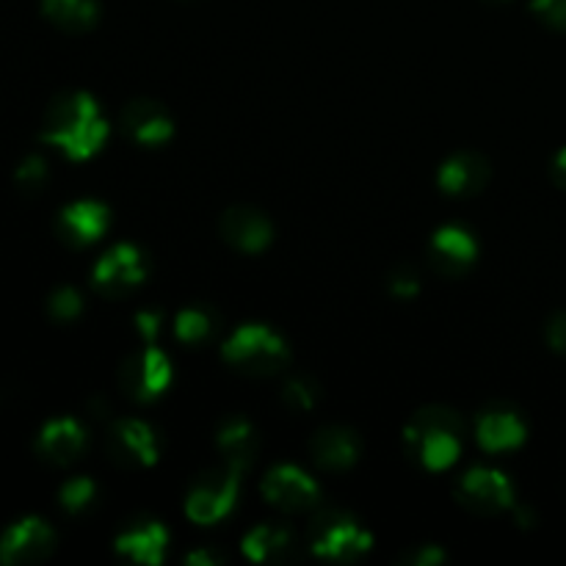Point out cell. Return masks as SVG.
Wrapping results in <instances>:
<instances>
[{
  "label": "cell",
  "mask_w": 566,
  "mask_h": 566,
  "mask_svg": "<svg viewBox=\"0 0 566 566\" xmlns=\"http://www.w3.org/2000/svg\"><path fill=\"white\" fill-rule=\"evenodd\" d=\"M105 133L108 127L99 116L97 103L83 92L64 94L44 114L42 138L53 147H61L75 160L97 153L105 142Z\"/></svg>",
  "instance_id": "6da1fadb"
},
{
  "label": "cell",
  "mask_w": 566,
  "mask_h": 566,
  "mask_svg": "<svg viewBox=\"0 0 566 566\" xmlns=\"http://www.w3.org/2000/svg\"><path fill=\"white\" fill-rule=\"evenodd\" d=\"M462 420L451 409H420L407 426V448L426 470H448L462 453Z\"/></svg>",
  "instance_id": "7a4b0ae2"
},
{
  "label": "cell",
  "mask_w": 566,
  "mask_h": 566,
  "mask_svg": "<svg viewBox=\"0 0 566 566\" xmlns=\"http://www.w3.org/2000/svg\"><path fill=\"white\" fill-rule=\"evenodd\" d=\"M224 359L243 374L271 376L287 363V346L269 326L249 324L224 343Z\"/></svg>",
  "instance_id": "3957f363"
},
{
  "label": "cell",
  "mask_w": 566,
  "mask_h": 566,
  "mask_svg": "<svg viewBox=\"0 0 566 566\" xmlns=\"http://www.w3.org/2000/svg\"><path fill=\"white\" fill-rule=\"evenodd\" d=\"M238 479H241V473L232 470L230 464L205 470L186 497L188 520H193V523L199 525L219 523V520L230 512L232 503H235Z\"/></svg>",
  "instance_id": "277c9868"
},
{
  "label": "cell",
  "mask_w": 566,
  "mask_h": 566,
  "mask_svg": "<svg viewBox=\"0 0 566 566\" xmlns=\"http://www.w3.org/2000/svg\"><path fill=\"white\" fill-rule=\"evenodd\" d=\"M313 551L335 562H352L370 551V534L343 514H321L313 523Z\"/></svg>",
  "instance_id": "5b68a950"
},
{
  "label": "cell",
  "mask_w": 566,
  "mask_h": 566,
  "mask_svg": "<svg viewBox=\"0 0 566 566\" xmlns=\"http://www.w3.org/2000/svg\"><path fill=\"white\" fill-rule=\"evenodd\" d=\"M171 381V365L160 348L147 346L144 352L133 354L122 363L119 385L122 390L130 392L136 401H149L160 396Z\"/></svg>",
  "instance_id": "8992f818"
},
{
  "label": "cell",
  "mask_w": 566,
  "mask_h": 566,
  "mask_svg": "<svg viewBox=\"0 0 566 566\" xmlns=\"http://www.w3.org/2000/svg\"><path fill=\"white\" fill-rule=\"evenodd\" d=\"M144 274H147V263H144L142 252L130 243H119L94 265V287L105 296H122L142 285Z\"/></svg>",
  "instance_id": "52a82bcc"
},
{
  "label": "cell",
  "mask_w": 566,
  "mask_h": 566,
  "mask_svg": "<svg viewBox=\"0 0 566 566\" xmlns=\"http://www.w3.org/2000/svg\"><path fill=\"white\" fill-rule=\"evenodd\" d=\"M263 495L271 506L282 509V512H307L321 501L318 484L293 464H282L265 475Z\"/></svg>",
  "instance_id": "ba28073f"
},
{
  "label": "cell",
  "mask_w": 566,
  "mask_h": 566,
  "mask_svg": "<svg viewBox=\"0 0 566 566\" xmlns=\"http://www.w3.org/2000/svg\"><path fill=\"white\" fill-rule=\"evenodd\" d=\"M459 497L479 514H501L514 503V486L503 473L490 468H473L459 484Z\"/></svg>",
  "instance_id": "9c48e42d"
},
{
  "label": "cell",
  "mask_w": 566,
  "mask_h": 566,
  "mask_svg": "<svg viewBox=\"0 0 566 566\" xmlns=\"http://www.w3.org/2000/svg\"><path fill=\"white\" fill-rule=\"evenodd\" d=\"M55 536L48 523L42 520H22V523L11 525L0 539V564L6 566H22L36 564L53 553Z\"/></svg>",
  "instance_id": "30bf717a"
},
{
  "label": "cell",
  "mask_w": 566,
  "mask_h": 566,
  "mask_svg": "<svg viewBox=\"0 0 566 566\" xmlns=\"http://www.w3.org/2000/svg\"><path fill=\"white\" fill-rule=\"evenodd\" d=\"M221 238L238 252H263L274 238L271 221L254 208H230L221 216Z\"/></svg>",
  "instance_id": "8fae6325"
},
{
  "label": "cell",
  "mask_w": 566,
  "mask_h": 566,
  "mask_svg": "<svg viewBox=\"0 0 566 566\" xmlns=\"http://www.w3.org/2000/svg\"><path fill=\"white\" fill-rule=\"evenodd\" d=\"M111 453L125 464H149L158 462V437L142 420H116L108 434Z\"/></svg>",
  "instance_id": "7c38bea8"
},
{
  "label": "cell",
  "mask_w": 566,
  "mask_h": 566,
  "mask_svg": "<svg viewBox=\"0 0 566 566\" xmlns=\"http://www.w3.org/2000/svg\"><path fill=\"white\" fill-rule=\"evenodd\" d=\"M486 180H490V166L475 153L453 155L440 169V188L451 197H473L484 191Z\"/></svg>",
  "instance_id": "4fadbf2b"
},
{
  "label": "cell",
  "mask_w": 566,
  "mask_h": 566,
  "mask_svg": "<svg viewBox=\"0 0 566 566\" xmlns=\"http://www.w3.org/2000/svg\"><path fill=\"white\" fill-rule=\"evenodd\" d=\"M108 230V210L99 202H75L59 216V235L70 247H86Z\"/></svg>",
  "instance_id": "5bb4252c"
},
{
  "label": "cell",
  "mask_w": 566,
  "mask_h": 566,
  "mask_svg": "<svg viewBox=\"0 0 566 566\" xmlns=\"http://www.w3.org/2000/svg\"><path fill=\"white\" fill-rule=\"evenodd\" d=\"M479 254L473 235L462 227H442L431 238V263L442 274H462Z\"/></svg>",
  "instance_id": "9a60e30c"
},
{
  "label": "cell",
  "mask_w": 566,
  "mask_h": 566,
  "mask_svg": "<svg viewBox=\"0 0 566 566\" xmlns=\"http://www.w3.org/2000/svg\"><path fill=\"white\" fill-rule=\"evenodd\" d=\"M83 446H86V434H83L81 423H75L72 418H59L50 420L48 426L39 434V453H42L44 462L50 464H70L81 457Z\"/></svg>",
  "instance_id": "2e32d148"
},
{
  "label": "cell",
  "mask_w": 566,
  "mask_h": 566,
  "mask_svg": "<svg viewBox=\"0 0 566 566\" xmlns=\"http://www.w3.org/2000/svg\"><path fill=\"white\" fill-rule=\"evenodd\" d=\"M122 125H125L127 136L142 144H164L169 142L171 130H175L169 114L153 99H136V103L127 105L122 111Z\"/></svg>",
  "instance_id": "e0dca14e"
},
{
  "label": "cell",
  "mask_w": 566,
  "mask_h": 566,
  "mask_svg": "<svg viewBox=\"0 0 566 566\" xmlns=\"http://www.w3.org/2000/svg\"><path fill=\"white\" fill-rule=\"evenodd\" d=\"M475 431H479L481 448H486L490 453L512 451V448L523 446L525 440L523 418L517 412H509V409H486V412H481Z\"/></svg>",
  "instance_id": "ac0fdd59"
},
{
  "label": "cell",
  "mask_w": 566,
  "mask_h": 566,
  "mask_svg": "<svg viewBox=\"0 0 566 566\" xmlns=\"http://www.w3.org/2000/svg\"><path fill=\"white\" fill-rule=\"evenodd\" d=\"M313 462L324 470H346L357 462L359 440L348 429H324L310 440Z\"/></svg>",
  "instance_id": "d6986e66"
},
{
  "label": "cell",
  "mask_w": 566,
  "mask_h": 566,
  "mask_svg": "<svg viewBox=\"0 0 566 566\" xmlns=\"http://www.w3.org/2000/svg\"><path fill=\"white\" fill-rule=\"evenodd\" d=\"M166 545H169V534L160 523L136 525L116 539V551L122 556L144 566H158L164 562Z\"/></svg>",
  "instance_id": "ffe728a7"
},
{
  "label": "cell",
  "mask_w": 566,
  "mask_h": 566,
  "mask_svg": "<svg viewBox=\"0 0 566 566\" xmlns=\"http://www.w3.org/2000/svg\"><path fill=\"white\" fill-rule=\"evenodd\" d=\"M216 446H219L224 464L243 473L254 462V453H258V434H254L247 420H227L219 429Z\"/></svg>",
  "instance_id": "44dd1931"
},
{
  "label": "cell",
  "mask_w": 566,
  "mask_h": 566,
  "mask_svg": "<svg viewBox=\"0 0 566 566\" xmlns=\"http://www.w3.org/2000/svg\"><path fill=\"white\" fill-rule=\"evenodd\" d=\"M42 11L50 22L72 33L88 31L97 22V0H42Z\"/></svg>",
  "instance_id": "7402d4cb"
},
{
  "label": "cell",
  "mask_w": 566,
  "mask_h": 566,
  "mask_svg": "<svg viewBox=\"0 0 566 566\" xmlns=\"http://www.w3.org/2000/svg\"><path fill=\"white\" fill-rule=\"evenodd\" d=\"M287 547H291V534L285 528H276V525H258L243 539V553L252 562H274Z\"/></svg>",
  "instance_id": "603a6c76"
},
{
  "label": "cell",
  "mask_w": 566,
  "mask_h": 566,
  "mask_svg": "<svg viewBox=\"0 0 566 566\" xmlns=\"http://www.w3.org/2000/svg\"><path fill=\"white\" fill-rule=\"evenodd\" d=\"M210 329H213V321L205 310L197 307L182 310L175 321V332L182 343H202L210 335Z\"/></svg>",
  "instance_id": "cb8c5ba5"
},
{
  "label": "cell",
  "mask_w": 566,
  "mask_h": 566,
  "mask_svg": "<svg viewBox=\"0 0 566 566\" xmlns=\"http://www.w3.org/2000/svg\"><path fill=\"white\" fill-rule=\"evenodd\" d=\"M94 501V484L88 479H72L61 486V506L77 514Z\"/></svg>",
  "instance_id": "d4e9b609"
},
{
  "label": "cell",
  "mask_w": 566,
  "mask_h": 566,
  "mask_svg": "<svg viewBox=\"0 0 566 566\" xmlns=\"http://www.w3.org/2000/svg\"><path fill=\"white\" fill-rule=\"evenodd\" d=\"M44 182H48V164L39 155H31V158L22 160L20 169H17V186L25 193H36L42 191Z\"/></svg>",
  "instance_id": "484cf974"
},
{
  "label": "cell",
  "mask_w": 566,
  "mask_h": 566,
  "mask_svg": "<svg viewBox=\"0 0 566 566\" xmlns=\"http://www.w3.org/2000/svg\"><path fill=\"white\" fill-rule=\"evenodd\" d=\"M81 307H83L81 296H77L72 287H59V291H55L48 302V313L53 315L55 321L77 318V315H81Z\"/></svg>",
  "instance_id": "4316f807"
},
{
  "label": "cell",
  "mask_w": 566,
  "mask_h": 566,
  "mask_svg": "<svg viewBox=\"0 0 566 566\" xmlns=\"http://www.w3.org/2000/svg\"><path fill=\"white\" fill-rule=\"evenodd\" d=\"M315 398H318V390H315L313 381H307V379H293L291 385L285 387V403L291 409H296V412L313 409Z\"/></svg>",
  "instance_id": "83f0119b"
},
{
  "label": "cell",
  "mask_w": 566,
  "mask_h": 566,
  "mask_svg": "<svg viewBox=\"0 0 566 566\" xmlns=\"http://www.w3.org/2000/svg\"><path fill=\"white\" fill-rule=\"evenodd\" d=\"M531 9H534L547 25L566 31V0H534Z\"/></svg>",
  "instance_id": "f1b7e54d"
},
{
  "label": "cell",
  "mask_w": 566,
  "mask_h": 566,
  "mask_svg": "<svg viewBox=\"0 0 566 566\" xmlns=\"http://www.w3.org/2000/svg\"><path fill=\"white\" fill-rule=\"evenodd\" d=\"M390 291L396 293L398 298H412V296H418V291H420L418 276H415L409 269H398L396 274L390 276Z\"/></svg>",
  "instance_id": "f546056e"
},
{
  "label": "cell",
  "mask_w": 566,
  "mask_h": 566,
  "mask_svg": "<svg viewBox=\"0 0 566 566\" xmlns=\"http://www.w3.org/2000/svg\"><path fill=\"white\" fill-rule=\"evenodd\" d=\"M547 340L558 354H566V313H558L547 326Z\"/></svg>",
  "instance_id": "4dcf8cb0"
},
{
  "label": "cell",
  "mask_w": 566,
  "mask_h": 566,
  "mask_svg": "<svg viewBox=\"0 0 566 566\" xmlns=\"http://www.w3.org/2000/svg\"><path fill=\"white\" fill-rule=\"evenodd\" d=\"M136 326H138V335H142L144 340L153 346L155 335H158V326H160L158 313H138L136 315Z\"/></svg>",
  "instance_id": "1f68e13d"
},
{
  "label": "cell",
  "mask_w": 566,
  "mask_h": 566,
  "mask_svg": "<svg viewBox=\"0 0 566 566\" xmlns=\"http://www.w3.org/2000/svg\"><path fill=\"white\" fill-rule=\"evenodd\" d=\"M442 558H446V556H442V551H437V547H431V545H423L420 551L403 556V562L415 564V566H431V564H440Z\"/></svg>",
  "instance_id": "d6a6232c"
},
{
  "label": "cell",
  "mask_w": 566,
  "mask_h": 566,
  "mask_svg": "<svg viewBox=\"0 0 566 566\" xmlns=\"http://www.w3.org/2000/svg\"><path fill=\"white\" fill-rule=\"evenodd\" d=\"M553 177H556L558 186L566 188V147L556 155V164H553Z\"/></svg>",
  "instance_id": "836d02e7"
},
{
  "label": "cell",
  "mask_w": 566,
  "mask_h": 566,
  "mask_svg": "<svg viewBox=\"0 0 566 566\" xmlns=\"http://www.w3.org/2000/svg\"><path fill=\"white\" fill-rule=\"evenodd\" d=\"M219 562V556H210V553H191V556H188V564H216Z\"/></svg>",
  "instance_id": "e575fe53"
},
{
  "label": "cell",
  "mask_w": 566,
  "mask_h": 566,
  "mask_svg": "<svg viewBox=\"0 0 566 566\" xmlns=\"http://www.w3.org/2000/svg\"><path fill=\"white\" fill-rule=\"evenodd\" d=\"M486 3H495L497 6V3H509V0H486Z\"/></svg>",
  "instance_id": "d590c367"
}]
</instances>
